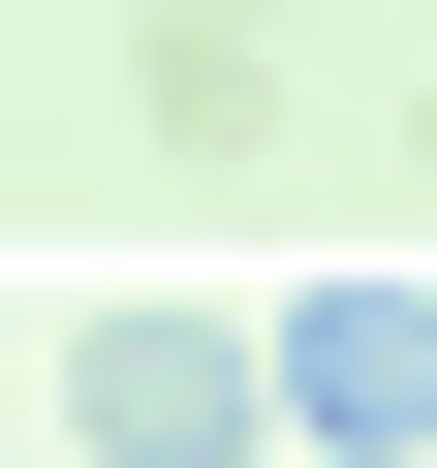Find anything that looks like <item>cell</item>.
I'll return each instance as SVG.
<instances>
[{
  "label": "cell",
  "mask_w": 437,
  "mask_h": 468,
  "mask_svg": "<svg viewBox=\"0 0 437 468\" xmlns=\"http://www.w3.org/2000/svg\"><path fill=\"white\" fill-rule=\"evenodd\" d=\"M63 437L94 468H282V344L187 313V282H125V313H63Z\"/></svg>",
  "instance_id": "cell-1"
},
{
  "label": "cell",
  "mask_w": 437,
  "mask_h": 468,
  "mask_svg": "<svg viewBox=\"0 0 437 468\" xmlns=\"http://www.w3.org/2000/svg\"><path fill=\"white\" fill-rule=\"evenodd\" d=\"M250 344H282V468H437V282H406V250L282 282Z\"/></svg>",
  "instance_id": "cell-2"
}]
</instances>
